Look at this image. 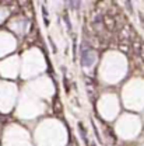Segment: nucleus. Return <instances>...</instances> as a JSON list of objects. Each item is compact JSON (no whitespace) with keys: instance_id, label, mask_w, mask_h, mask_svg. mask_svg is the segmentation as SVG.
<instances>
[{"instance_id":"nucleus-1","label":"nucleus","mask_w":144,"mask_h":146,"mask_svg":"<svg viewBox=\"0 0 144 146\" xmlns=\"http://www.w3.org/2000/svg\"><path fill=\"white\" fill-rule=\"evenodd\" d=\"M94 60H95V55H94V52L91 51L90 48H85V46H84L83 51H81V65L90 68L91 65L94 63Z\"/></svg>"},{"instance_id":"nucleus-2","label":"nucleus","mask_w":144,"mask_h":146,"mask_svg":"<svg viewBox=\"0 0 144 146\" xmlns=\"http://www.w3.org/2000/svg\"><path fill=\"white\" fill-rule=\"evenodd\" d=\"M102 24L107 27V30H109V31H113L115 30V27H116V20L113 18V16L112 14H105L104 16V20H102Z\"/></svg>"},{"instance_id":"nucleus-3","label":"nucleus","mask_w":144,"mask_h":146,"mask_svg":"<svg viewBox=\"0 0 144 146\" xmlns=\"http://www.w3.org/2000/svg\"><path fill=\"white\" fill-rule=\"evenodd\" d=\"M140 45H141V42L140 41H133V51H134V54L136 55H139L140 54Z\"/></svg>"},{"instance_id":"nucleus-4","label":"nucleus","mask_w":144,"mask_h":146,"mask_svg":"<svg viewBox=\"0 0 144 146\" xmlns=\"http://www.w3.org/2000/svg\"><path fill=\"white\" fill-rule=\"evenodd\" d=\"M53 110H55V112H57V114H60V112H62V104H60V101H59L57 98L55 100Z\"/></svg>"},{"instance_id":"nucleus-5","label":"nucleus","mask_w":144,"mask_h":146,"mask_svg":"<svg viewBox=\"0 0 144 146\" xmlns=\"http://www.w3.org/2000/svg\"><path fill=\"white\" fill-rule=\"evenodd\" d=\"M18 4H20L21 9H27V7H30L31 0H18Z\"/></svg>"},{"instance_id":"nucleus-6","label":"nucleus","mask_w":144,"mask_h":146,"mask_svg":"<svg viewBox=\"0 0 144 146\" xmlns=\"http://www.w3.org/2000/svg\"><path fill=\"white\" fill-rule=\"evenodd\" d=\"M63 17L66 20V25H67V30L69 31H72V21H70V18H69V14L64 11V14H63Z\"/></svg>"},{"instance_id":"nucleus-7","label":"nucleus","mask_w":144,"mask_h":146,"mask_svg":"<svg viewBox=\"0 0 144 146\" xmlns=\"http://www.w3.org/2000/svg\"><path fill=\"white\" fill-rule=\"evenodd\" d=\"M139 56L143 59V62H144V41L141 42V45H140V54H139Z\"/></svg>"},{"instance_id":"nucleus-8","label":"nucleus","mask_w":144,"mask_h":146,"mask_svg":"<svg viewBox=\"0 0 144 146\" xmlns=\"http://www.w3.org/2000/svg\"><path fill=\"white\" fill-rule=\"evenodd\" d=\"M126 7L129 11H133V6H132V3H130V0H126Z\"/></svg>"},{"instance_id":"nucleus-9","label":"nucleus","mask_w":144,"mask_h":146,"mask_svg":"<svg viewBox=\"0 0 144 146\" xmlns=\"http://www.w3.org/2000/svg\"><path fill=\"white\" fill-rule=\"evenodd\" d=\"M41 9H42V13H43V17H45V18H48V10H46V7H45V6H42Z\"/></svg>"},{"instance_id":"nucleus-10","label":"nucleus","mask_w":144,"mask_h":146,"mask_svg":"<svg viewBox=\"0 0 144 146\" xmlns=\"http://www.w3.org/2000/svg\"><path fill=\"white\" fill-rule=\"evenodd\" d=\"M140 21H141V24L144 25V16L143 14H140Z\"/></svg>"},{"instance_id":"nucleus-11","label":"nucleus","mask_w":144,"mask_h":146,"mask_svg":"<svg viewBox=\"0 0 144 146\" xmlns=\"http://www.w3.org/2000/svg\"><path fill=\"white\" fill-rule=\"evenodd\" d=\"M91 146H95V145H91Z\"/></svg>"},{"instance_id":"nucleus-12","label":"nucleus","mask_w":144,"mask_h":146,"mask_svg":"<svg viewBox=\"0 0 144 146\" xmlns=\"http://www.w3.org/2000/svg\"><path fill=\"white\" fill-rule=\"evenodd\" d=\"M45 1H48V0H45Z\"/></svg>"}]
</instances>
